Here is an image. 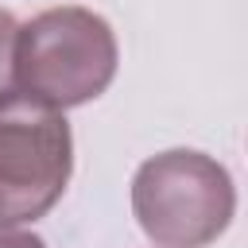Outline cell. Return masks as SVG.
Listing matches in <instances>:
<instances>
[{
  "label": "cell",
  "instance_id": "obj_1",
  "mask_svg": "<svg viewBox=\"0 0 248 248\" xmlns=\"http://www.w3.org/2000/svg\"><path fill=\"white\" fill-rule=\"evenodd\" d=\"M116 35L105 16L93 8H46L19 23L12 81L16 93L66 112L85 101H97L116 78Z\"/></svg>",
  "mask_w": 248,
  "mask_h": 248
},
{
  "label": "cell",
  "instance_id": "obj_2",
  "mask_svg": "<svg viewBox=\"0 0 248 248\" xmlns=\"http://www.w3.org/2000/svg\"><path fill=\"white\" fill-rule=\"evenodd\" d=\"M132 213L155 248H205L229 229L236 186L213 155L174 147L140 163Z\"/></svg>",
  "mask_w": 248,
  "mask_h": 248
},
{
  "label": "cell",
  "instance_id": "obj_3",
  "mask_svg": "<svg viewBox=\"0 0 248 248\" xmlns=\"http://www.w3.org/2000/svg\"><path fill=\"white\" fill-rule=\"evenodd\" d=\"M74 174V136L62 112L8 93L0 101V225L46 217Z\"/></svg>",
  "mask_w": 248,
  "mask_h": 248
},
{
  "label": "cell",
  "instance_id": "obj_4",
  "mask_svg": "<svg viewBox=\"0 0 248 248\" xmlns=\"http://www.w3.org/2000/svg\"><path fill=\"white\" fill-rule=\"evenodd\" d=\"M16 16L8 8H0V101L8 93H16V81H12V54H16Z\"/></svg>",
  "mask_w": 248,
  "mask_h": 248
},
{
  "label": "cell",
  "instance_id": "obj_5",
  "mask_svg": "<svg viewBox=\"0 0 248 248\" xmlns=\"http://www.w3.org/2000/svg\"><path fill=\"white\" fill-rule=\"evenodd\" d=\"M0 248H46V240L35 236V232H27V229L0 225Z\"/></svg>",
  "mask_w": 248,
  "mask_h": 248
}]
</instances>
